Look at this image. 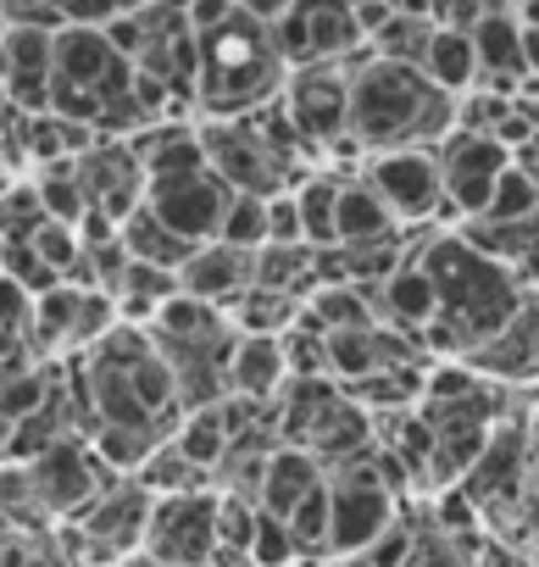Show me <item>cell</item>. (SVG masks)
<instances>
[{"instance_id":"obj_5","label":"cell","mask_w":539,"mask_h":567,"mask_svg":"<svg viewBox=\"0 0 539 567\" xmlns=\"http://www.w3.org/2000/svg\"><path fill=\"white\" fill-rule=\"evenodd\" d=\"M401 517V501L379 484L373 456L329 478V561H356L390 523Z\"/></svg>"},{"instance_id":"obj_41","label":"cell","mask_w":539,"mask_h":567,"mask_svg":"<svg viewBox=\"0 0 539 567\" xmlns=\"http://www.w3.org/2000/svg\"><path fill=\"white\" fill-rule=\"evenodd\" d=\"M0 545H7V539H0Z\"/></svg>"},{"instance_id":"obj_23","label":"cell","mask_w":539,"mask_h":567,"mask_svg":"<svg viewBox=\"0 0 539 567\" xmlns=\"http://www.w3.org/2000/svg\"><path fill=\"white\" fill-rule=\"evenodd\" d=\"M334 234H340V250H362V245H379V239H395L401 223L384 212V200L362 184V178H345L340 184V212H334Z\"/></svg>"},{"instance_id":"obj_32","label":"cell","mask_w":539,"mask_h":567,"mask_svg":"<svg viewBox=\"0 0 539 567\" xmlns=\"http://www.w3.org/2000/svg\"><path fill=\"white\" fill-rule=\"evenodd\" d=\"M29 329H34V296L23 290V284H12L7 272H0V334L23 346Z\"/></svg>"},{"instance_id":"obj_34","label":"cell","mask_w":539,"mask_h":567,"mask_svg":"<svg viewBox=\"0 0 539 567\" xmlns=\"http://www.w3.org/2000/svg\"><path fill=\"white\" fill-rule=\"evenodd\" d=\"M473 550H478V545H456V539H445V534H423L412 567H473Z\"/></svg>"},{"instance_id":"obj_22","label":"cell","mask_w":539,"mask_h":567,"mask_svg":"<svg viewBox=\"0 0 539 567\" xmlns=\"http://www.w3.org/2000/svg\"><path fill=\"white\" fill-rule=\"evenodd\" d=\"M417 68H423V79H428L439 95H450V101H462V95L478 90V56H473V40L456 34V29H439V23H434L428 51H423Z\"/></svg>"},{"instance_id":"obj_26","label":"cell","mask_w":539,"mask_h":567,"mask_svg":"<svg viewBox=\"0 0 539 567\" xmlns=\"http://www.w3.org/2000/svg\"><path fill=\"white\" fill-rule=\"evenodd\" d=\"M117 234H123V250H128V261H139V267H156V272H173V278H178V267L195 256V245H184L178 234H167V228H162V223H156L145 206H139V212H134V217H128Z\"/></svg>"},{"instance_id":"obj_18","label":"cell","mask_w":539,"mask_h":567,"mask_svg":"<svg viewBox=\"0 0 539 567\" xmlns=\"http://www.w3.org/2000/svg\"><path fill=\"white\" fill-rule=\"evenodd\" d=\"M373 312H379L384 329L406 334L412 346H417L423 329H434V318H439V296H434V278L423 272L417 256H412L406 267H395V272L379 284V290H373Z\"/></svg>"},{"instance_id":"obj_33","label":"cell","mask_w":539,"mask_h":567,"mask_svg":"<svg viewBox=\"0 0 539 567\" xmlns=\"http://www.w3.org/2000/svg\"><path fill=\"white\" fill-rule=\"evenodd\" d=\"M267 245H301V206H296V189L267 200Z\"/></svg>"},{"instance_id":"obj_17","label":"cell","mask_w":539,"mask_h":567,"mask_svg":"<svg viewBox=\"0 0 539 567\" xmlns=\"http://www.w3.org/2000/svg\"><path fill=\"white\" fill-rule=\"evenodd\" d=\"M256 284V256H245V250H228V245H200L184 267H178V296H189V301H206V307H217V312H228L245 290Z\"/></svg>"},{"instance_id":"obj_37","label":"cell","mask_w":539,"mask_h":567,"mask_svg":"<svg viewBox=\"0 0 539 567\" xmlns=\"http://www.w3.org/2000/svg\"><path fill=\"white\" fill-rule=\"evenodd\" d=\"M522 68L528 79H539V29H522Z\"/></svg>"},{"instance_id":"obj_15","label":"cell","mask_w":539,"mask_h":567,"mask_svg":"<svg viewBox=\"0 0 539 567\" xmlns=\"http://www.w3.org/2000/svg\"><path fill=\"white\" fill-rule=\"evenodd\" d=\"M467 368L484 379V384H533L539 379V290L522 296V307L511 312V323L484 340Z\"/></svg>"},{"instance_id":"obj_31","label":"cell","mask_w":539,"mask_h":567,"mask_svg":"<svg viewBox=\"0 0 539 567\" xmlns=\"http://www.w3.org/2000/svg\"><path fill=\"white\" fill-rule=\"evenodd\" d=\"M417 545H423V534H417V523H406V517H395L356 561L362 567H412V556H417Z\"/></svg>"},{"instance_id":"obj_12","label":"cell","mask_w":539,"mask_h":567,"mask_svg":"<svg viewBox=\"0 0 539 567\" xmlns=\"http://www.w3.org/2000/svg\"><path fill=\"white\" fill-rule=\"evenodd\" d=\"M200 145H206V167L234 189V195H261L273 200L290 189L284 167L273 162V151L261 145L256 123L239 117V123H200Z\"/></svg>"},{"instance_id":"obj_10","label":"cell","mask_w":539,"mask_h":567,"mask_svg":"<svg viewBox=\"0 0 539 567\" xmlns=\"http://www.w3.org/2000/svg\"><path fill=\"white\" fill-rule=\"evenodd\" d=\"M151 495L134 478H117L84 517H73V528L84 534V561L90 567H123L139 561L145 550V528H151Z\"/></svg>"},{"instance_id":"obj_40","label":"cell","mask_w":539,"mask_h":567,"mask_svg":"<svg viewBox=\"0 0 539 567\" xmlns=\"http://www.w3.org/2000/svg\"><path fill=\"white\" fill-rule=\"evenodd\" d=\"M123 567H139V561H123Z\"/></svg>"},{"instance_id":"obj_35","label":"cell","mask_w":539,"mask_h":567,"mask_svg":"<svg viewBox=\"0 0 539 567\" xmlns=\"http://www.w3.org/2000/svg\"><path fill=\"white\" fill-rule=\"evenodd\" d=\"M18 128H23V112L12 106V95H7V90H0V151L12 145V134H18Z\"/></svg>"},{"instance_id":"obj_7","label":"cell","mask_w":539,"mask_h":567,"mask_svg":"<svg viewBox=\"0 0 539 567\" xmlns=\"http://www.w3.org/2000/svg\"><path fill=\"white\" fill-rule=\"evenodd\" d=\"M356 178L384 200V212L412 228V223H428L445 212V178H439V156L434 151H384V156H367L356 167Z\"/></svg>"},{"instance_id":"obj_39","label":"cell","mask_w":539,"mask_h":567,"mask_svg":"<svg viewBox=\"0 0 539 567\" xmlns=\"http://www.w3.org/2000/svg\"><path fill=\"white\" fill-rule=\"evenodd\" d=\"M12 178H18V173H12V162H7V151H0V189H7Z\"/></svg>"},{"instance_id":"obj_4","label":"cell","mask_w":539,"mask_h":567,"mask_svg":"<svg viewBox=\"0 0 539 567\" xmlns=\"http://www.w3.org/2000/svg\"><path fill=\"white\" fill-rule=\"evenodd\" d=\"M139 561L145 567H217L222 561V545H217V489H189V495L156 501Z\"/></svg>"},{"instance_id":"obj_36","label":"cell","mask_w":539,"mask_h":567,"mask_svg":"<svg viewBox=\"0 0 539 567\" xmlns=\"http://www.w3.org/2000/svg\"><path fill=\"white\" fill-rule=\"evenodd\" d=\"M522 440H528V462L539 467V395H533V406L522 412Z\"/></svg>"},{"instance_id":"obj_1","label":"cell","mask_w":539,"mask_h":567,"mask_svg":"<svg viewBox=\"0 0 539 567\" xmlns=\"http://www.w3.org/2000/svg\"><path fill=\"white\" fill-rule=\"evenodd\" d=\"M456 134V101L439 95L423 68L356 56L351 62V145L362 156L384 151H439Z\"/></svg>"},{"instance_id":"obj_29","label":"cell","mask_w":539,"mask_h":567,"mask_svg":"<svg viewBox=\"0 0 539 567\" xmlns=\"http://www.w3.org/2000/svg\"><path fill=\"white\" fill-rule=\"evenodd\" d=\"M217 245L256 256V250L267 245V200H261V195H234V200H228V217H222Z\"/></svg>"},{"instance_id":"obj_2","label":"cell","mask_w":539,"mask_h":567,"mask_svg":"<svg viewBox=\"0 0 539 567\" xmlns=\"http://www.w3.org/2000/svg\"><path fill=\"white\" fill-rule=\"evenodd\" d=\"M200 68H195V106L206 112V123H239L256 117L267 106H279L290 68L273 51L267 18L256 7H234L211 34L195 40Z\"/></svg>"},{"instance_id":"obj_11","label":"cell","mask_w":539,"mask_h":567,"mask_svg":"<svg viewBox=\"0 0 539 567\" xmlns=\"http://www.w3.org/2000/svg\"><path fill=\"white\" fill-rule=\"evenodd\" d=\"M228 200H234V189H228L211 167H200V173H189V178H162V184L145 189V212H151L167 234H178L184 245H195V250L222 234Z\"/></svg>"},{"instance_id":"obj_19","label":"cell","mask_w":539,"mask_h":567,"mask_svg":"<svg viewBox=\"0 0 539 567\" xmlns=\"http://www.w3.org/2000/svg\"><path fill=\"white\" fill-rule=\"evenodd\" d=\"M290 390V362H284V340H234L228 357V395L234 401H256V406H279V395Z\"/></svg>"},{"instance_id":"obj_25","label":"cell","mask_w":539,"mask_h":567,"mask_svg":"<svg viewBox=\"0 0 539 567\" xmlns=\"http://www.w3.org/2000/svg\"><path fill=\"white\" fill-rule=\"evenodd\" d=\"M228 445H234V434H228L222 406L184 412V417H178V429H173V451H178L195 473H206V478H217V467L228 462Z\"/></svg>"},{"instance_id":"obj_21","label":"cell","mask_w":539,"mask_h":567,"mask_svg":"<svg viewBox=\"0 0 539 567\" xmlns=\"http://www.w3.org/2000/svg\"><path fill=\"white\" fill-rule=\"evenodd\" d=\"M329 473L318 467V456L312 451H301V445H279L273 456H267V473H261V489H256V506L267 512V517H290L318 484H323Z\"/></svg>"},{"instance_id":"obj_20","label":"cell","mask_w":539,"mask_h":567,"mask_svg":"<svg viewBox=\"0 0 539 567\" xmlns=\"http://www.w3.org/2000/svg\"><path fill=\"white\" fill-rule=\"evenodd\" d=\"M139 167H145V189L162 184V178H189L206 167V145H200V128L195 123H156L145 134L128 140Z\"/></svg>"},{"instance_id":"obj_24","label":"cell","mask_w":539,"mask_h":567,"mask_svg":"<svg viewBox=\"0 0 539 567\" xmlns=\"http://www.w3.org/2000/svg\"><path fill=\"white\" fill-rule=\"evenodd\" d=\"M340 173H329V167H318L312 178H301L296 184V206H301V245L307 250H318V256H329V250H340V234H334V212H340Z\"/></svg>"},{"instance_id":"obj_38","label":"cell","mask_w":539,"mask_h":567,"mask_svg":"<svg viewBox=\"0 0 539 567\" xmlns=\"http://www.w3.org/2000/svg\"><path fill=\"white\" fill-rule=\"evenodd\" d=\"M12 434H18V429H12L7 417H0V462H7V456H12Z\"/></svg>"},{"instance_id":"obj_8","label":"cell","mask_w":539,"mask_h":567,"mask_svg":"<svg viewBox=\"0 0 539 567\" xmlns=\"http://www.w3.org/2000/svg\"><path fill=\"white\" fill-rule=\"evenodd\" d=\"M29 484H34V495H40V506H45V517H56V523H73V517H84L117 478L95 462V451H90V440L84 434H68L62 445H51L45 456H34L29 462Z\"/></svg>"},{"instance_id":"obj_3","label":"cell","mask_w":539,"mask_h":567,"mask_svg":"<svg viewBox=\"0 0 539 567\" xmlns=\"http://www.w3.org/2000/svg\"><path fill=\"white\" fill-rule=\"evenodd\" d=\"M417 261H423V272L434 278L439 323L456 334L462 362H467L484 340H495V334L511 323V312L522 307V296H528L522 278H517L511 267L478 256L462 234H434V239H423V245H417Z\"/></svg>"},{"instance_id":"obj_30","label":"cell","mask_w":539,"mask_h":567,"mask_svg":"<svg viewBox=\"0 0 539 567\" xmlns=\"http://www.w3.org/2000/svg\"><path fill=\"white\" fill-rule=\"evenodd\" d=\"M245 567H301V550H296V539H290V528H284L279 517L261 512L256 539H250V550H245Z\"/></svg>"},{"instance_id":"obj_6","label":"cell","mask_w":539,"mask_h":567,"mask_svg":"<svg viewBox=\"0 0 539 567\" xmlns=\"http://www.w3.org/2000/svg\"><path fill=\"white\" fill-rule=\"evenodd\" d=\"M279 112L290 117V128L318 151V156H334L340 145H351V68H301L290 73L284 95H279Z\"/></svg>"},{"instance_id":"obj_9","label":"cell","mask_w":539,"mask_h":567,"mask_svg":"<svg viewBox=\"0 0 539 567\" xmlns=\"http://www.w3.org/2000/svg\"><path fill=\"white\" fill-rule=\"evenodd\" d=\"M434 156H439V178H445V212L462 217V223H478L489 212L500 173L517 162L495 134H467V128H456Z\"/></svg>"},{"instance_id":"obj_14","label":"cell","mask_w":539,"mask_h":567,"mask_svg":"<svg viewBox=\"0 0 539 567\" xmlns=\"http://www.w3.org/2000/svg\"><path fill=\"white\" fill-rule=\"evenodd\" d=\"M51 84H56V34L12 29L0 45V90L12 95L23 117H40L51 112Z\"/></svg>"},{"instance_id":"obj_27","label":"cell","mask_w":539,"mask_h":567,"mask_svg":"<svg viewBox=\"0 0 539 567\" xmlns=\"http://www.w3.org/2000/svg\"><path fill=\"white\" fill-rule=\"evenodd\" d=\"M29 184H34V200H40V212H45L51 223L79 228V223L90 217V195H84L79 162H68V167H40V173H29Z\"/></svg>"},{"instance_id":"obj_28","label":"cell","mask_w":539,"mask_h":567,"mask_svg":"<svg viewBox=\"0 0 539 567\" xmlns=\"http://www.w3.org/2000/svg\"><path fill=\"white\" fill-rule=\"evenodd\" d=\"M528 217H539V178H533L522 162H511V167L500 173V184H495V195H489V212H484L478 223L517 228V223H528Z\"/></svg>"},{"instance_id":"obj_13","label":"cell","mask_w":539,"mask_h":567,"mask_svg":"<svg viewBox=\"0 0 539 567\" xmlns=\"http://www.w3.org/2000/svg\"><path fill=\"white\" fill-rule=\"evenodd\" d=\"M79 178H84L90 212H101L117 228L145 206V167L128 140H101L90 156H79Z\"/></svg>"},{"instance_id":"obj_16","label":"cell","mask_w":539,"mask_h":567,"mask_svg":"<svg viewBox=\"0 0 539 567\" xmlns=\"http://www.w3.org/2000/svg\"><path fill=\"white\" fill-rule=\"evenodd\" d=\"M473 56H478V90L495 95H517V84L528 79L522 68V23L517 7H484V18L473 23Z\"/></svg>"}]
</instances>
